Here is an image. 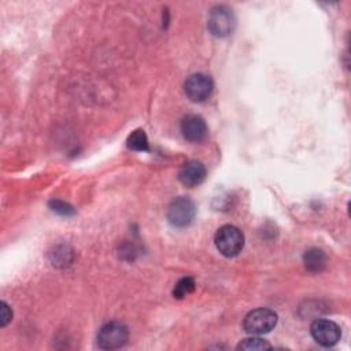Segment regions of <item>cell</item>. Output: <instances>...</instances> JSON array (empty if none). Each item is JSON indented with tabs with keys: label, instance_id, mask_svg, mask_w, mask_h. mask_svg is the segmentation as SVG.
Segmentation results:
<instances>
[{
	"label": "cell",
	"instance_id": "cell-1",
	"mask_svg": "<svg viewBox=\"0 0 351 351\" xmlns=\"http://www.w3.org/2000/svg\"><path fill=\"white\" fill-rule=\"evenodd\" d=\"M214 243L223 256H236L244 247V234L233 225H223L217 230Z\"/></svg>",
	"mask_w": 351,
	"mask_h": 351
},
{
	"label": "cell",
	"instance_id": "cell-2",
	"mask_svg": "<svg viewBox=\"0 0 351 351\" xmlns=\"http://www.w3.org/2000/svg\"><path fill=\"white\" fill-rule=\"evenodd\" d=\"M277 324V314L266 307H259L250 311L243 319V328L252 336L269 333Z\"/></svg>",
	"mask_w": 351,
	"mask_h": 351
},
{
	"label": "cell",
	"instance_id": "cell-3",
	"mask_svg": "<svg viewBox=\"0 0 351 351\" xmlns=\"http://www.w3.org/2000/svg\"><path fill=\"white\" fill-rule=\"evenodd\" d=\"M129 339V330L126 325L118 321H111L104 325L97 332V346L101 350H118L126 344Z\"/></svg>",
	"mask_w": 351,
	"mask_h": 351
},
{
	"label": "cell",
	"instance_id": "cell-4",
	"mask_svg": "<svg viewBox=\"0 0 351 351\" xmlns=\"http://www.w3.org/2000/svg\"><path fill=\"white\" fill-rule=\"evenodd\" d=\"M208 30L217 37H226L233 33L236 18L233 11L226 5H215L208 14Z\"/></svg>",
	"mask_w": 351,
	"mask_h": 351
},
{
	"label": "cell",
	"instance_id": "cell-5",
	"mask_svg": "<svg viewBox=\"0 0 351 351\" xmlns=\"http://www.w3.org/2000/svg\"><path fill=\"white\" fill-rule=\"evenodd\" d=\"M196 214L195 203L186 196H178L167 207L166 217L169 222L176 228H185L188 226Z\"/></svg>",
	"mask_w": 351,
	"mask_h": 351
},
{
	"label": "cell",
	"instance_id": "cell-6",
	"mask_svg": "<svg viewBox=\"0 0 351 351\" xmlns=\"http://www.w3.org/2000/svg\"><path fill=\"white\" fill-rule=\"evenodd\" d=\"M310 333L313 339L322 347H333L341 337L340 326L336 322L324 318H318L311 322Z\"/></svg>",
	"mask_w": 351,
	"mask_h": 351
},
{
	"label": "cell",
	"instance_id": "cell-7",
	"mask_svg": "<svg viewBox=\"0 0 351 351\" xmlns=\"http://www.w3.org/2000/svg\"><path fill=\"white\" fill-rule=\"evenodd\" d=\"M214 89V84L211 77L203 73L191 74L184 82V90L186 96L196 103H202L207 100Z\"/></svg>",
	"mask_w": 351,
	"mask_h": 351
},
{
	"label": "cell",
	"instance_id": "cell-8",
	"mask_svg": "<svg viewBox=\"0 0 351 351\" xmlns=\"http://www.w3.org/2000/svg\"><path fill=\"white\" fill-rule=\"evenodd\" d=\"M181 133L185 140L191 143H200L207 136L206 121L196 114H188L181 121Z\"/></svg>",
	"mask_w": 351,
	"mask_h": 351
},
{
	"label": "cell",
	"instance_id": "cell-9",
	"mask_svg": "<svg viewBox=\"0 0 351 351\" xmlns=\"http://www.w3.org/2000/svg\"><path fill=\"white\" fill-rule=\"evenodd\" d=\"M178 178L181 184L188 188L197 186L206 178V167L200 160H188L181 167L178 173Z\"/></svg>",
	"mask_w": 351,
	"mask_h": 351
},
{
	"label": "cell",
	"instance_id": "cell-10",
	"mask_svg": "<svg viewBox=\"0 0 351 351\" xmlns=\"http://www.w3.org/2000/svg\"><path fill=\"white\" fill-rule=\"evenodd\" d=\"M303 263L308 271L319 273L326 266V255L319 248H308L303 255Z\"/></svg>",
	"mask_w": 351,
	"mask_h": 351
},
{
	"label": "cell",
	"instance_id": "cell-11",
	"mask_svg": "<svg viewBox=\"0 0 351 351\" xmlns=\"http://www.w3.org/2000/svg\"><path fill=\"white\" fill-rule=\"evenodd\" d=\"M126 145L129 149H133V151H140V152L148 151L149 143H148V137H147L145 132L141 129L132 132L126 140Z\"/></svg>",
	"mask_w": 351,
	"mask_h": 351
},
{
	"label": "cell",
	"instance_id": "cell-12",
	"mask_svg": "<svg viewBox=\"0 0 351 351\" xmlns=\"http://www.w3.org/2000/svg\"><path fill=\"white\" fill-rule=\"evenodd\" d=\"M195 291V281L191 277H182L181 280L177 281V284L174 285L173 289V296L176 299H184L185 296H188L189 293H192Z\"/></svg>",
	"mask_w": 351,
	"mask_h": 351
},
{
	"label": "cell",
	"instance_id": "cell-13",
	"mask_svg": "<svg viewBox=\"0 0 351 351\" xmlns=\"http://www.w3.org/2000/svg\"><path fill=\"white\" fill-rule=\"evenodd\" d=\"M237 350H245V351H261V350H267V348H271L270 343L261 339V337H248V339H244L241 340L237 347Z\"/></svg>",
	"mask_w": 351,
	"mask_h": 351
},
{
	"label": "cell",
	"instance_id": "cell-14",
	"mask_svg": "<svg viewBox=\"0 0 351 351\" xmlns=\"http://www.w3.org/2000/svg\"><path fill=\"white\" fill-rule=\"evenodd\" d=\"M51 259H52V263L55 266H67L70 265L71 259H73V251L69 248V247H58L55 248L53 252H51Z\"/></svg>",
	"mask_w": 351,
	"mask_h": 351
},
{
	"label": "cell",
	"instance_id": "cell-15",
	"mask_svg": "<svg viewBox=\"0 0 351 351\" xmlns=\"http://www.w3.org/2000/svg\"><path fill=\"white\" fill-rule=\"evenodd\" d=\"M49 206H51V208L55 211V213H58V214H60V215H73L74 214V208L71 207V206H69L67 203H64V202H60V200H51L49 202Z\"/></svg>",
	"mask_w": 351,
	"mask_h": 351
},
{
	"label": "cell",
	"instance_id": "cell-16",
	"mask_svg": "<svg viewBox=\"0 0 351 351\" xmlns=\"http://www.w3.org/2000/svg\"><path fill=\"white\" fill-rule=\"evenodd\" d=\"M12 318V311L5 302L0 303V325L5 326Z\"/></svg>",
	"mask_w": 351,
	"mask_h": 351
}]
</instances>
